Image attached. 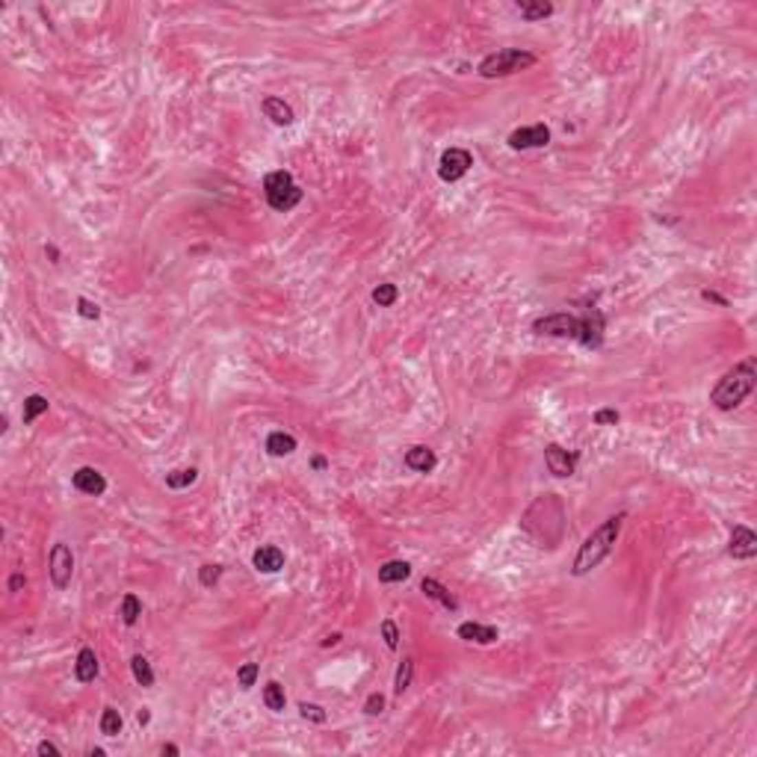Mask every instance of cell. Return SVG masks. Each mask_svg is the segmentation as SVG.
I'll return each instance as SVG.
<instances>
[{
    "mask_svg": "<svg viewBox=\"0 0 757 757\" xmlns=\"http://www.w3.org/2000/svg\"><path fill=\"white\" fill-rule=\"evenodd\" d=\"M757 385V361L745 358L740 364H734L725 376L716 382V388L710 391V402L719 411H734L736 406H743L749 394Z\"/></svg>",
    "mask_w": 757,
    "mask_h": 757,
    "instance_id": "obj_3",
    "label": "cell"
},
{
    "mask_svg": "<svg viewBox=\"0 0 757 757\" xmlns=\"http://www.w3.org/2000/svg\"><path fill=\"white\" fill-rule=\"evenodd\" d=\"M72 483L77 491H83V494H92V497H101L104 491H107V479L101 470H95V468H77L74 470V476H72Z\"/></svg>",
    "mask_w": 757,
    "mask_h": 757,
    "instance_id": "obj_11",
    "label": "cell"
},
{
    "mask_svg": "<svg viewBox=\"0 0 757 757\" xmlns=\"http://www.w3.org/2000/svg\"><path fill=\"white\" fill-rule=\"evenodd\" d=\"M98 727H101V734H104V736H119V734H122V727H124L122 713L116 710V707H104V713H101V722H98Z\"/></svg>",
    "mask_w": 757,
    "mask_h": 757,
    "instance_id": "obj_23",
    "label": "cell"
},
{
    "mask_svg": "<svg viewBox=\"0 0 757 757\" xmlns=\"http://www.w3.org/2000/svg\"><path fill=\"white\" fill-rule=\"evenodd\" d=\"M261 107H263V113H267V119L272 124H278V127H287V124L296 122V113H293V107L284 101V98L270 95V98H263Z\"/></svg>",
    "mask_w": 757,
    "mask_h": 757,
    "instance_id": "obj_13",
    "label": "cell"
},
{
    "mask_svg": "<svg viewBox=\"0 0 757 757\" xmlns=\"http://www.w3.org/2000/svg\"><path fill=\"white\" fill-rule=\"evenodd\" d=\"M518 12H520L524 21H545V18L553 15V3H545V0H538V3H533V0H520Z\"/></svg>",
    "mask_w": 757,
    "mask_h": 757,
    "instance_id": "obj_20",
    "label": "cell"
},
{
    "mask_svg": "<svg viewBox=\"0 0 757 757\" xmlns=\"http://www.w3.org/2000/svg\"><path fill=\"white\" fill-rule=\"evenodd\" d=\"M411 577V565L402 562V559H391L379 568V583H402V580Z\"/></svg>",
    "mask_w": 757,
    "mask_h": 757,
    "instance_id": "obj_19",
    "label": "cell"
},
{
    "mask_svg": "<svg viewBox=\"0 0 757 757\" xmlns=\"http://www.w3.org/2000/svg\"><path fill=\"white\" fill-rule=\"evenodd\" d=\"M420 592H424L426 597H432V601H438L444 609H450V613H456L459 609V601H456V595L450 592L447 586H441L438 580H432V577H424L420 580Z\"/></svg>",
    "mask_w": 757,
    "mask_h": 757,
    "instance_id": "obj_15",
    "label": "cell"
},
{
    "mask_svg": "<svg viewBox=\"0 0 757 757\" xmlns=\"http://www.w3.org/2000/svg\"><path fill=\"white\" fill-rule=\"evenodd\" d=\"M727 553H731L734 559H754L757 556V536L751 533L749 527H743V524H736L731 529V545H727Z\"/></svg>",
    "mask_w": 757,
    "mask_h": 757,
    "instance_id": "obj_10",
    "label": "cell"
},
{
    "mask_svg": "<svg viewBox=\"0 0 757 757\" xmlns=\"http://www.w3.org/2000/svg\"><path fill=\"white\" fill-rule=\"evenodd\" d=\"M536 334H550V338H571L583 347L595 349L601 347L604 340V314L597 308H589L586 317H574V314H550V317H542L533 322Z\"/></svg>",
    "mask_w": 757,
    "mask_h": 757,
    "instance_id": "obj_1",
    "label": "cell"
},
{
    "mask_svg": "<svg viewBox=\"0 0 757 757\" xmlns=\"http://www.w3.org/2000/svg\"><path fill=\"white\" fill-rule=\"evenodd\" d=\"M136 722H140L142 727H145V725H149V722H151V710H149V707H142V710H140V713H136Z\"/></svg>",
    "mask_w": 757,
    "mask_h": 757,
    "instance_id": "obj_40",
    "label": "cell"
},
{
    "mask_svg": "<svg viewBox=\"0 0 757 757\" xmlns=\"http://www.w3.org/2000/svg\"><path fill=\"white\" fill-rule=\"evenodd\" d=\"M536 65V54L529 51H520V47H503L497 54H488L483 63H479V77L485 80H494V77H509L515 72H524V68Z\"/></svg>",
    "mask_w": 757,
    "mask_h": 757,
    "instance_id": "obj_4",
    "label": "cell"
},
{
    "mask_svg": "<svg viewBox=\"0 0 757 757\" xmlns=\"http://www.w3.org/2000/svg\"><path fill=\"white\" fill-rule=\"evenodd\" d=\"M74 677L80 683H92L98 677V657L92 648H80L77 651V660H74Z\"/></svg>",
    "mask_w": 757,
    "mask_h": 757,
    "instance_id": "obj_17",
    "label": "cell"
},
{
    "mask_svg": "<svg viewBox=\"0 0 757 757\" xmlns=\"http://www.w3.org/2000/svg\"><path fill=\"white\" fill-rule=\"evenodd\" d=\"M219 577H222V565L208 562V565L199 568V583H201L204 589H213L216 583H219Z\"/></svg>",
    "mask_w": 757,
    "mask_h": 757,
    "instance_id": "obj_30",
    "label": "cell"
},
{
    "mask_svg": "<svg viewBox=\"0 0 757 757\" xmlns=\"http://www.w3.org/2000/svg\"><path fill=\"white\" fill-rule=\"evenodd\" d=\"M397 299H399V287H397V284L385 281V284H376V287H373V302H376L379 308H391Z\"/></svg>",
    "mask_w": 757,
    "mask_h": 757,
    "instance_id": "obj_28",
    "label": "cell"
},
{
    "mask_svg": "<svg viewBox=\"0 0 757 757\" xmlns=\"http://www.w3.org/2000/svg\"><path fill=\"white\" fill-rule=\"evenodd\" d=\"M195 479H199V470H195V468H181V470H172V474H166V488L184 491V488H190Z\"/></svg>",
    "mask_w": 757,
    "mask_h": 757,
    "instance_id": "obj_24",
    "label": "cell"
},
{
    "mask_svg": "<svg viewBox=\"0 0 757 757\" xmlns=\"http://www.w3.org/2000/svg\"><path fill=\"white\" fill-rule=\"evenodd\" d=\"M77 314H80L83 320H98V317H101V308H98L92 299L80 296V299H77Z\"/></svg>",
    "mask_w": 757,
    "mask_h": 757,
    "instance_id": "obj_33",
    "label": "cell"
},
{
    "mask_svg": "<svg viewBox=\"0 0 757 757\" xmlns=\"http://www.w3.org/2000/svg\"><path fill=\"white\" fill-rule=\"evenodd\" d=\"M435 465H438V456L432 453L426 444H417V447H411L408 453H406V468L417 470V474H432Z\"/></svg>",
    "mask_w": 757,
    "mask_h": 757,
    "instance_id": "obj_16",
    "label": "cell"
},
{
    "mask_svg": "<svg viewBox=\"0 0 757 757\" xmlns=\"http://www.w3.org/2000/svg\"><path fill=\"white\" fill-rule=\"evenodd\" d=\"M47 574H51V583L56 589H65L72 583V574H74V553L72 547L65 542H56L51 547V556H47Z\"/></svg>",
    "mask_w": 757,
    "mask_h": 757,
    "instance_id": "obj_6",
    "label": "cell"
},
{
    "mask_svg": "<svg viewBox=\"0 0 757 757\" xmlns=\"http://www.w3.org/2000/svg\"><path fill=\"white\" fill-rule=\"evenodd\" d=\"M45 254L51 258V263H60V249L56 245H45Z\"/></svg>",
    "mask_w": 757,
    "mask_h": 757,
    "instance_id": "obj_41",
    "label": "cell"
},
{
    "mask_svg": "<svg viewBox=\"0 0 757 757\" xmlns=\"http://www.w3.org/2000/svg\"><path fill=\"white\" fill-rule=\"evenodd\" d=\"M311 465H314V470H326V468H329V461L322 459V456H314V461H311Z\"/></svg>",
    "mask_w": 757,
    "mask_h": 757,
    "instance_id": "obj_42",
    "label": "cell"
},
{
    "mask_svg": "<svg viewBox=\"0 0 757 757\" xmlns=\"http://www.w3.org/2000/svg\"><path fill=\"white\" fill-rule=\"evenodd\" d=\"M258 674H261V666L258 663H243L237 668V683L243 686V690H252L254 681H258Z\"/></svg>",
    "mask_w": 757,
    "mask_h": 757,
    "instance_id": "obj_29",
    "label": "cell"
},
{
    "mask_svg": "<svg viewBox=\"0 0 757 757\" xmlns=\"http://www.w3.org/2000/svg\"><path fill=\"white\" fill-rule=\"evenodd\" d=\"M24 586H27V577L24 574H12V577H9V592H21Z\"/></svg>",
    "mask_w": 757,
    "mask_h": 757,
    "instance_id": "obj_37",
    "label": "cell"
},
{
    "mask_svg": "<svg viewBox=\"0 0 757 757\" xmlns=\"http://www.w3.org/2000/svg\"><path fill=\"white\" fill-rule=\"evenodd\" d=\"M263 195H267V204H270L272 210L287 213V210H293L302 201L305 193L296 186V181H293L290 172L275 169V172H270L267 178H263Z\"/></svg>",
    "mask_w": 757,
    "mask_h": 757,
    "instance_id": "obj_5",
    "label": "cell"
},
{
    "mask_svg": "<svg viewBox=\"0 0 757 757\" xmlns=\"http://www.w3.org/2000/svg\"><path fill=\"white\" fill-rule=\"evenodd\" d=\"M160 754H163V757H166V754H169V757H178L181 749H178L175 743H163V745H160Z\"/></svg>",
    "mask_w": 757,
    "mask_h": 757,
    "instance_id": "obj_39",
    "label": "cell"
},
{
    "mask_svg": "<svg viewBox=\"0 0 757 757\" xmlns=\"http://www.w3.org/2000/svg\"><path fill=\"white\" fill-rule=\"evenodd\" d=\"M382 710H385V695H382V692H370L367 701H364V713H367V716H379Z\"/></svg>",
    "mask_w": 757,
    "mask_h": 757,
    "instance_id": "obj_34",
    "label": "cell"
},
{
    "mask_svg": "<svg viewBox=\"0 0 757 757\" xmlns=\"http://www.w3.org/2000/svg\"><path fill=\"white\" fill-rule=\"evenodd\" d=\"M618 420H622V415H618L615 408H597L595 411V424L597 426H615Z\"/></svg>",
    "mask_w": 757,
    "mask_h": 757,
    "instance_id": "obj_35",
    "label": "cell"
},
{
    "mask_svg": "<svg viewBox=\"0 0 757 757\" xmlns=\"http://www.w3.org/2000/svg\"><path fill=\"white\" fill-rule=\"evenodd\" d=\"M382 639H385V645L391 648V651H397L399 648V627H397L394 618H385V622H382Z\"/></svg>",
    "mask_w": 757,
    "mask_h": 757,
    "instance_id": "obj_31",
    "label": "cell"
},
{
    "mask_svg": "<svg viewBox=\"0 0 757 757\" xmlns=\"http://www.w3.org/2000/svg\"><path fill=\"white\" fill-rule=\"evenodd\" d=\"M122 622L127 624V627H133L136 622H140V615H142V601L140 597H136L133 592H127L124 597H122Z\"/></svg>",
    "mask_w": 757,
    "mask_h": 757,
    "instance_id": "obj_26",
    "label": "cell"
},
{
    "mask_svg": "<svg viewBox=\"0 0 757 757\" xmlns=\"http://www.w3.org/2000/svg\"><path fill=\"white\" fill-rule=\"evenodd\" d=\"M36 754H39V757H60L63 751H60V749H56V745H54V743H47V740H42V743H39V745H36Z\"/></svg>",
    "mask_w": 757,
    "mask_h": 757,
    "instance_id": "obj_36",
    "label": "cell"
},
{
    "mask_svg": "<svg viewBox=\"0 0 757 757\" xmlns=\"http://www.w3.org/2000/svg\"><path fill=\"white\" fill-rule=\"evenodd\" d=\"M470 166H474V154H470L468 149H447L438 160V178L453 184L459 178H465V175L470 172Z\"/></svg>",
    "mask_w": 757,
    "mask_h": 757,
    "instance_id": "obj_7",
    "label": "cell"
},
{
    "mask_svg": "<svg viewBox=\"0 0 757 757\" xmlns=\"http://www.w3.org/2000/svg\"><path fill=\"white\" fill-rule=\"evenodd\" d=\"M47 408H51V402H47V397H42V394H30V397L24 399L21 420H24V424H33V420H36V417H42Z\"/></svg>",
    "mask_w": 757,
    "mask_h": 757,
    "instance_id": "obj_22",
    "label": "cell"
},
{
    "mask_svg": "<svg viewBox=\"0 0 757 757\" xmlns=\"http://www.w3.org/2000/svg\"><path fill=\"white\" fill-rule=\"evenodd\" d=\"M456 633H459V639H465V642H476V645H491V642H497V639H500L497 627L476 624V622H461Z\"/></svg>",
    "mask_w": 757,
    "mask_h": 757,
    "instance_id": "obj_14",
    "label": "cell"
},
{
    "mask_svg": "<svg viewBox=\"0 0 757 757\" xmlns=\"http://www.w3.org/2000/svg\"><path fill=\"white\" fill-rule=\"evenodd\" d=\"M293 450H296V438H293L290 432H281V429L270 432V438H267V453L270 456H290Z\"/></svg>",
    "mask_w": 757,
    "mask_h": 757,
    "instance_id": "obj_18",
    "label": "cell"
},
{
    "mask_svg": "<svg viewBox=\"0 0 757 757\" xmlns=\"http://www.w3.org/2000/svg\"><path fill=\"white\" fill-rule=\"evenodd\" d=\"M624 520H627V515L618 512L613 518H606L592 536H586V542L580 545L577 556H574V565H571V574L574 577H586L589 571H595V568L601 565L609 553H613L618 536H622Z\"/></svg>",
    "mask_w": 757,
    "mask_h": 757,
    "instance_id": "obj_2",
    "label": "cell"
},
{
    "mask_svg": "<svg viewBox=\"0 0 757 757\" xmlns=\"http://www.w3.org/2000/svg\"><path fill=\"white\" fill-rule=\"evenodd\" d=\"M104 754H107L104 749H89V757H104Z\"/></svg>",
    "mask_w": 757,
    "mask_h": 757,
    "instance_id": "obj_44",
    "label": "cell"
},
{
    "mask_svg": "<svg viewBox=\"0 0 757 757\" xmlns=\"http://www.w3.org/2000/svg\"><path fill=\"white\" fill-rule=\"evenodd\" d=\"M131 672H133V681L140 683V686H154V668L149 663V657H142V654H133L131 657Z\"/></svg>",
    "mask_w": 757,
    "mask_h": 757,
    "instance_id": "obj_21",
    "label": "cell"
},
{
    "mask_svg": "<svg viewBox=\"0 0 757 757\" xmlns=\"http://www.w3.org/2000/svg\"><path fill=\"white\" fill-rule=\"evenodd\" d=\"M299 713H302V719H308V722H317V725H322L329 719V713L322 710L320 704H311V701H302L299 704Z\"/></svg>",
    "mask_w": 757,
    "mask_h": 757,
    "instance_id": "obj_32",
    "label": "cell"
},
{
    "mask_svg": "<svg viewBox=\"0 0 757 757\" xmlns=\"http://www.w3.org/2000/svg\"><path fill=\"white\" fill-rule=\"evenodd\" d=\"M252 565L258 568L261 574H275L284 568V550L275 547V545H261L258 550L252 553Z\"/></svg>",
    "mask_w": 757,
    "mask_h": 757,
    "instance_id": "obj_12",
    "label": "cell"
},
{
    "mask_svg": "<svg viewBox=\"0 0 757 757\" xmlns=\"http://www.w3.org/2000/svg\"><path fill=\"white\" fill-rule=\"evenodd\" d=\"M411 677H415V657H406L397 668V677H394V692L402 695L411 686Z\"/></svg>",
    "mask_w": 757,
    "mask_h": 757,
    "instance_id": "obj_27",
    "label": "cell"
},
{
    "mask_svg": "<svg viewBox=\"0 0 757 757\" xmlns=\"http://www.w3.org/2000/svg\"><path fill=\"white\" fill-rule=\"evenodd\" d=\"M701 299H704V302H716V305H722V308H727V299L719 296V293H713V290H704Z\"/></svg>",
    "mask_w": 757,
    "mask_h": 757,
    "instance_id": "obj_38",
    "label": "cell"
},
{
    "mask_svg": "<svg viewBox=\"0 0 757 757\" xmlns=\"http://www.w3.org/2000/svg\"><path fill=\"white\" fill-rule=\"evenodd\" d=\"M545 465H547L550 474L559 476V479L574 476V470H577V453H568V450L559 447V444H547V447H545Z\"/></svg>",
    "mask_w": 757,
    "mask_h": 757,
    "instance_id": "obj_9",
    "label": "cell"
},
{
    "mask_svg": "<svg viewBox=\"0 0 757 757\" xmlns=\"http://www.w3.org/2000/svg\"><path fill=\"white\" fill-rule=\"evenodd\" d=\"M340 642V633H331V636H326L322 639V648H329V645H338Z\"/></svg>",
    "mask_w": 757,
    "mask_h": 757,
    "instance_id": "obj_43",
    "label": "cell"
},
{
    "mask_svg": "<svg viewBox=\"0 0 757 757\" xmlns=\"http://www.w3.org/2000/svg\"><path fill=\"white\" fill-rule=\"evenodd\" d=\"M509 149L512 151H527V149H545L550 142V127L545 122L529 124V127H518V131L509 133Z\"/></svg>",
    "mask_w": 757,
    "mask_h": 757,
    "instance_id": "obj_8",
    "label": "cell"
},
{
    "mask_svg": "<svg viewBox=\"0 0 757 757\" xmlns=\"http://www.w3.org/2000/svg\"><path fill=\"white\" fill-rule=\"evenodd\" d=\"M263 704H267L272 713H281V710H284V704H287V695H284V686H281L278 681H270L267 686H263Z\"/></svg>",
    "mask_w": 757,
    "mask_h": 757,
    "instance_id": "obj_25",
    "label": "cell"
}]
</instances>
